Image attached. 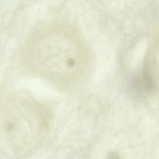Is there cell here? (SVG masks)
<instances>
[{
    "label": "cell",
    "instance_id": "cell-1",
    "mask_svg": "<svg viewBox=\"0 0 159 159\" xmlns=\"http://www.w3.org/2000/svg\"><path fill=\"white\" fill-rule=\"evenodd\" d=\"M147 79L153 88L159 91V46L150 50L146 63Z\"/></svg>",
    "mask_w": 159,
    "mask_h": 159
},
{
    "label": "cell",
    "instance_id": "cell-2",
    "mask_svg": "<svg viewBox=\"0 0 159 159\" xmlns=\"http://www.w3.org/2000/svg\"><path fill=\"white\" fill-rule=\"evenodd\" d=\"M108 159H120L119 156L115 153H111L109 155Z\"/></svg>",
    "mask_w": 159,
    "mask_h": 159
}]
</instances>
